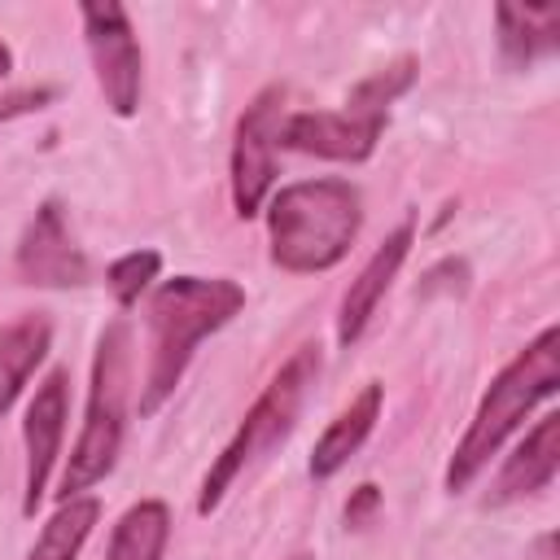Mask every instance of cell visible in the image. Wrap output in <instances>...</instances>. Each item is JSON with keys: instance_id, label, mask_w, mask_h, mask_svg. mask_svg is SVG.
I'll use <instances>...</instances> for the list:
<instances>
[{"instance_id": "obj_11", "label": "cell", "mask_w": 560, "mask_h": 560, "mask_svg": "<svg viewBox=\"0 0 560 560\" xmlns=\"http://www.w3.org/2000/svg\"><path fill=\"white\" fill-rule=\"evenodd\" d=\"M411 241H416V228H411V223H398V228L376 245V254L359 267V276L350 280V289L341 293V306H337V341H341V346H354V341L363 337V328L372 324L381 298L389 293V284H394V276H398V267L407 262Z\"/></svg>"}, {"instance_id": "obj_16", "label": "cell", "mask_w": 560, "mask_h": 560, "mask_svg": "<svg viewBox=\"0 0 560 560\" xmlns=\"http://www.w3.org/2000/svg\"><path fill=\"white\" fill-rule=\"evenodd\" d=\"M166 538H171V508L162 499H140L118 516L105 560H162Z\"/></svg>"}, {"instance_id": "obj_21", "label": "cell", "mask_w": 560, "mask_h": 560, "mask_svg": "<svg viewBox=\"0 0 560 560\" xmlns=\"http://www.w3.org/2000/svg\"><path fill=\"white\" fill-rule=\"evenodd\" d=\"M13 74V52H9V44L0 39V79H9Z\"/></svg>"}, {"instance_id": "obj_22", "label": "cell", "mask_w": 560, "mask_h": 560, "mask_svg": "<svg viewBox=\"0 0 560 560\" xmlns=\"http://www.w3.org/2000/svg\"><path fill=\"white\" fill-rule=\"evenodd\" d=\"M293 560H315V556H311V551H298V556H293Z\"/></svg>"}, {"instance_id": "obj_19", "label": "cell", "mask_w": 560, "mask_h": 560, "mask_svg": "<svg viewBox=\"0 0 560 560\" xmlns=\"http://www.w3.org/2000/svg\"><path fill=\"white\" fill-rule=\"evenodd\" d=\"M57 101V92L52 88H18V92H4L0 96V127L9 122V118H22V114H39L44 105H52Z\"/></svg>"}, {"instance_id": "obj_5", "label": "cell", "mask_w": 560, "mask_h": 560, "mask_svg": "<svg viewBox=\"0 0 560 560\" xmlns=\"http://www.w3.org/2000/svg\"><path fill=\"white\" fill-rule=\"evenodd\" d=\"M315 376H319V346L306 341V346H298L276 368V376L262 385V394L254 398V407L245 411V420L236 424V433L228 438V446L219 451V459L210 464V472L201 477L197 516H210L228 499V490L236 486V477L254 459H262L267 451H276L289 438V429H293V420H298V411H302L306 389L315 385Z\"/></svg>"}, {"instance_id": "obj_14", "label": "cell", "mask_w": 560, "mask_h": 560, "mask_svg": "<svg viewBox=\"0 0 560 560\" xmlns=\"http://www.w3.org/2000/svg\"><path fill=\"white\" fill-rule=\"evenodd\" d=\"M494 22H499V52L516 70L560 48V4H499Z\"/></svg>"}, {"instance_id": "obj_15", "label": "cell", "mask_w": 560, "mask_h": 560, "mask_svg": "<svg viewBox=\"0 0 560 560\" xmlns=\"http://www.w3.org/2000/svg\"><path fill=\"white\" fill-rule=\"evenodd\" d=\"M48 346H52V324L44 315H22L0 328V416L18 402L22 385L48 359Z\"/></svg>"}, {"instance_id": "obj_12", "label": "cell", "mask_w": 560, "mask_h": 560, "mask_svg": "<svg viewBox=\"0 0 560 560\" xmlns=\"http://www.w3.org/2000/svg\"><path fill=\"white\" fill-rule=\"evenodd\" d=\"M560 472V411H547L529 433L525 442L508 455V464L499 468L486 503L490 508H503V503H516L525 494H538L556 481Z\"/></svg>"}, {"instance_id": "obj_6", "label": "cell", "mask_w": 560, "mask_h": 560, "mask_svg": "<svg viewBox=\"0 0 560 560\" xmlns=\"http://www.w3.org/2000/svg\"><path fill=\"white\" fill-rule=\"evenodd\" d=\"M122 424H127V324L114 319L96 341L88 416H83L79 442H74V451L61 468V481H57L61 499H74L114 472L118 446H122Z\"/></svg>"}, {"instance_id": "obj_20", "label": "cell", "mask_w": 560, "mask_h": 560, "mask_svg": "<svg viewBox=\"0 0 560 560\" xmlns=\"http://www.w3.org/2000/svg\"><path fill=\"white\" fill-rule=\"evenodd\" d=\"M376 508H381V490H376L372 481H363V486L346 499V525H350V529H363V525L376 516Z\"/></svg>"}, {"instance_id": "obj_2", "label": "cell", "mask_w": 560, "mask_h": 560, "mask_svg": "<svg viewBox=\"0 0 560 560\" xmlns=\"http://www.w3.org/2000/svg\"><path fill=\"white\" fill-rule=\"evenodd\" d=\"M363 228V197L350 179H298L267 201V254L280 271L315 276L337 267Z\"/></svg>"}, {"instance_id": "obj_3", "label": "cell", "mask_w": 560, "mask_h": 560, "mask_svg": "<svg viewBox=\"0 0 560 560\" xmlns=\"http://www.w3.org/2000/svg\"><path fill=\"white\" fill-rule=\"evenodd\" d=\"M560 389V328L547 324L525 350H516L512 363L499 368V376L490 381V389L481 394L464 438L455 442L451 451V464H446V490L459 494L477 481V472L490 464V455L512 438V429L542 402Z\"/></svg>"}, {"instance_id": "obj_8", "label": "cell", "mask_w": 560, "mask_h": 560, "mask_svg": "<svg viewBox=\"0 0 560 560\" xmlns=\"http://www.w3.org/2000/svg\"><path fill=\"white\" fill-rule=\"evenodd\" d=\"M79 18H83L96 88H101L109 114L114 118H131L140 109L144 57H140V39H136V26H131L127 9L118 0H101V4H83Z\"/></svg>"}, {"instance_id": "obj_9", "label": "cell", "mask_w": 560, "mask_h": 560, "mask_svg": "<svg viewBox=\"0 0 560 560\" xmlns=\"http://www.w3.org/2000/svg\"><path fill=\"white\" fill-rule=\"evenodd\" d=\"M66 416H70V372L52 368L31 402H26V420H22V446H26V486H22V512L35 516V508L48 494V477L57 468L61 455V438H66Z\"/></svg>"}, {"instance_id": "obj_10", "label": "cell", "mask_w": 560, "mask_h": 560, "mask_svg": "<svg viewBox=\"0 0 560 560\" xmlns=\"http://www.w3.org/2000/svg\"><path fill=\"white\" fill-rule=\"evenodd\" d=\"M18 276L35 289H79L88 280V258L74 245V232L57 197H48L26 223L18 241Z\"/></svg>"}, {"instance_id": "obj_4", "label": "cell", "mask_w": 560, "mask_h": 560, "mask_svg": "<svg viewBox=\"0 0 560 560\" xmlns=\"http://www.w3.org/2000/svg\"><path fill=\"white\" fill-rule=\"evenodd\" d=\"M416 83V57H398L368 79H359L341 109H302L284 118L280 149L328 158V162H368L389 122V105Z\"/></svg>"}, {"instance_id": "obj_18", "label": "cell", "mask_w": 560, "mask_h": 560, "mask_svg": "<svg viewBox=\"0 0 560 560\" xmlns=\"http://www.w3.org/2000/svg\"><path fill=\"white\" fill-rule=\"evenodd\" d=\"M158 271H162V254H158V249H131V254H122V258H114V262L105 267V284H109L114 302H118L122 311H131V306L153 289Z\"/></svg>"}, {"instance_id": "obj_13", "label": "cell", "mask_w": 560, "mask_h": 560, "mask_svg": "<svg viewBox=\"0 0 560 560\" xmlns=\"http://www.w3.org/2000/svg\"><path fill=\"white\" fill-rule=\"evenodd\" d=\"M381 398H385V389H381V381H368L332 420H328V429L315 438V446H311V459H306V472H311V481H328V477H337L346 464H350V455L368 442V433L376 429V416H381Z\"/></svg>"}, {"instance_id": "obj_7", "label": "cell", "mask_w": 560, "mask_h": 560, "mask_svg": "<svg viewBox=\"0 0 560 560\" xmlns=\"http://www.w3.org/2000/svg\"><path fill=\"white\" fill-rule=\"evenodd\" d=\"M289 88L284 83H267L245 114L236 118V136H232V206L241 219L262 214L271 184H276V149H280V131H284V109Z\"/></svg>"}, {"instance_id": "obj_1", "label": "cell", "mask_w": 560, "mask_h": 560, "mask_svg": "<svg viewBox=\"0 0 560 560\" xmlns=\"http://www.w3.org/2000/svg\"><path fill=\"white\" fill-rule=\"evenodd\" d=\"M245 311V289L228 276H175L149 293V368L140 389V416H153L184 381L192 350Z\"/></svg>"}, {"instance_id": "obj_17", "label": "cell", "mask_w": 560, "mask_h": 560, "mask_svg": "<svg viewBox=\"0 0 560 560\" xmlns=\"http://www.w3.org/2000/svg\"><path fill=\"white\" fill-rule=\"evenodd\" d=\"M96 521H101V499L96 494L61 499V508L44 521L39 538L31 542L26 560H79V551L92 538V525Z\"/></svg>"}]
</instances>
